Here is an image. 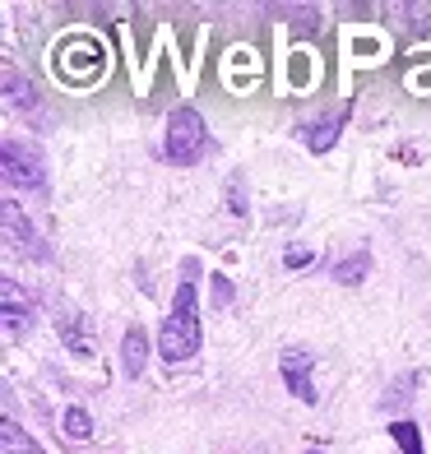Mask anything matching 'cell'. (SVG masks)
Wrapping results in <instances>:
<instances>
[{
  "label": "cell",
  "instance_id": "cell-14",
  "mask_svg": "<svg viewBox=\"0 0 431 454\" xmlns=\"http://www.w3.org/2000/svg\"><path fill=\"white\" fill-rule=\"evenodd\" d=\"M5 89H10V107H33V89L19 84L14 70H5Z\"/></svg>",
  "mask_w": 431,
  "mask_h": 454
},
{
  "label": "cell",
  "instance_id": "cell-12",
  "mask_svg": "<svg viewBox=\"0 0 431 454\" xmlns=\"http://www.w3.org/2000/svg\"><path fill=\"white\" fill-rule=\"evenodd\" d=\"M334 139H339V121H325V126H311V130H306V149L325 153Z\"/></svg>",
  "mask_w": 431,
  "mask_h": 454
},
{
  "label": "cell",
  "instance_id": "cell-4",
  "mask_svg": "<svg viewBox=\"0 0 431 454\" xmlns=\"http://www.w3.org/2000/svg\"><path fill=\"white\" fill-rule=\"evenodd\" d=\"M5 181L10 185H24V191H43V168H37V153L33 149H19L14 139L5 144Z\"/></svg>",
  "mask_w": 431,
  "mask_h": 454
},
{
  "label": "cell",
  "instance_id": "cell-9",
  "mask_svg": "<svg viewBox=\"0 0 431 454\" xmlns=\"http://www.w3.org/2000/svg\"><path fill=\"white\" fill-rule=\"evenodd\" d=\"M0 214H5V241L14 246V251L33 241V227H28L24 214H19V204H14V200H5V209H0Z\"/></svg>",
  "mask_w": 431,
  "mask_h": 454
},
{
  "label": "cell",
  "instance_id": "cell-10",
  "mask_svg": "<svg viewBox=\"0 0 431 454\" xmlns=\"http://www.w3.org/2000/svg\"><path fill=\"white\" fill-rule=\"evenodd\" d=\"M366 270H372V255L362 251V255H348V260L339 264V270H334V278L353 287V283H362V278H366Z\"/></svg>",
  "mask_w": 431,
  "mask_h": 454
},
{
  "label": "cell",
  "instance_id": "cell-1",
  "mask_svg": "<svg viewBox=\"0 0 431 454\" xmlns=\"http://www.w3.org/2000/svg\"><path fill=\"white\" fill-rule=\"evenodd\" d=\"M158 353L168 366L176 362H191L200 353V297H195V283L186 278L172 297V311L162 316V329H158Z\"/></svg>",
  "mask_w": 431,
  "mask_h": 454
},
{
  "label": "cell",
  "instance_id": "cell-13",
  "mask_svg": "<svg viewBox=\"0 0 431 454\" xmlns=\"http://www.w3.org/2000/svg\"><path fill=\"white\" fill-rule=\"evenodd\" d=\"M66 436H74V441H89L93 436V418L84 408H66Z\"/></svg>",
  "mask_w": 431,
  "mask_h": 454
},
{
  "label": "cell",
  "instance_id": "cell-16",
  "mask_svg": "<svg viewBox=\"0 0 431 454\" xmlns=\"http://www.w3.org/2000/svg\"><path fill=\"white\" fill-rule=\"evenodd\" d=\"M283 264L287 270H302V264H311V251H306V246H293V251L283 255Z\"/></svg>",
  "mask_w": 431,
  "mask_h": 454
},
{
  "label": "cell",
  "instance_id": "cell-18",
  "mask_svg": "<svg viewBox=\"0 0 431 454\" xmlns=\"http://www.w3.org/2000/svg\"><path fill=\"white\" fill-rule=\"evenodd\" d=\"M306 454H320V450H306Z\"/></svg>",
  "mask_w": 431,
  "mask_h": 454
},
{
  "label": "cell",
  "instance_id": "cell-3",
  "mask_svg": "<svg viewBox=\"0 0 431 454\" xmlns=\"http://www.w3.org/2000/svg\"><path fill=\"white\" fill-rule=\"evenodd\" d=\"M311 366H316V353H306V348H287V353L278 357L283 380H287V389H293L302 403H320L316 385H311Z\"/></svg>",
  "mask_w": 431,
  "mask_h": 454
},
{
  "label": "cell",
  "instance_id": "cell-15",
  "mask_svg": "<svg viewBox=\"0 0 431 454\" xmlns=\"http://www.w3.org/2000/svg\"><path fill=\"white\" fill-rule=\"evenodd\" d=\"M241 185H246V181H241V172H237V176L228 181V209H232L237 218L246 214V195H241Z\"/></svg>",
  "mask_w": 431,
  "mask_h": 454
},
{
  "label": "cell",
  "instance_id": "cell-17",
  "mask_svg": "<svg viewBox=\"0 0 431 454\" xmlns=\"http://www.w3.org/2000/svg\"><path fill=\"white\" fill-rule=\"evenodd\" d=\"M214 297H218V306H228V301H232V283L223 278V274H214Z\"/></svg>",
  "mask_w": 431,
  "mask_h": 454
},
{
  "label": "cell",
  "instance_id": "cell-11",
  "mask_svg": "<svg viewBox=\"0 0 431 454\" xmlns=\"http://www.w3.org/2000/svg\"><path fill=\"white\" fill-rule=\"evenodd\" d=\"M389 436H395V445H399L404 454H422V431H418V422H395V427H389Z\"/></svg>",
  "mask_w": 431,
  "mask_h": 454
},
{
  "label": "cell",
  "instance_id": "cell-6",
  "mask_svg": "<svg viewBox=\"0 0 431 454\" xmlns=\"http://www.w3.org/2000/svg\"><path fill=\"white\" fill-rule=\"evenodd\" d=\"M56 334L66 339V348H70V353H79V357H89V353H93L89 316H79V311H66V316H56Z\"/></svg>",
  "mask_w": 431,
  "mask_h": 454
},
{
  "label": "cell",
  "instance_id": "cell-8",
  "mask_svg": "<svg viewBox=\"0 0 431 454\" xmlns=\"http://www.w3.org/2000/svg\"><path fill=\"white\" fill-rule=\"evenodd\" d=\"M0 450H5V454H43V450H37L33 445V436H28V431L24 427H19V422H0Z\"/></svg>",
  "mask_w": 431,
  "mask_h": 454
},
{
  "label": "cell",
  "instance_id": "cell-2",
  "mask_svg": "<svg viewBox=\"0 0 431 454\" xmlns=\"http://www.w3.org/2000/svg\"><path fill=\"white\" fill-rule=\"evenodd\" d=\"M204 139H209L204 116L195 107H176L172 121H168V139H162V149H168V158L176 162V168H191V162H200V153H204Z\"/></svg>",
  "mask_w": 431,
  "mask_h": 454
},
{
  "label": "cell",
  "instance_id": "cell-7",
  "mask_svg": "<svg viewBox=\"0 0 431 454\" xmlns=\"http://www.w3.org/2000/svg\"><path fill=\"white\" fill-rule=\"evenodd\" d=\"M144 362H149V334L139 325H130L126 339H121V366H126V376H139Z\"/></svg>",
  "mask_w": 431,
  "mask_h": 454
},
{
  "label": "cell",
  "instance_id": "cell-5",
  "mask_svg": "<svg viewBox=\"0 0 431 454\" xmlns=\"http://www.w3.org/2000/svg\"><path fill=\"white\" fill-rule=\"evenodd\" d=\"M0 306H5V339L14 343L19 334H28L33 311H28V297L19 293V283H14V278H5V283H0Z\"/></svg>",
  "mask_w": 431,
  "mask_h": 454
}]
</instances>
